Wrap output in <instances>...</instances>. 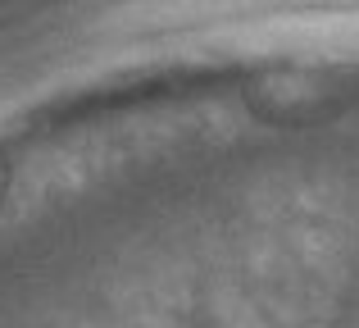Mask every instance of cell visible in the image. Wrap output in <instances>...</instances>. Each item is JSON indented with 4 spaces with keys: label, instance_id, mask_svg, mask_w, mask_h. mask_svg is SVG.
<instances>
[{
    "label": "cell",
    "instance_id": "obj_1",
    "mask_svg": "<svg viewBox=\"0 0 359 328\" xmlns=\"http://www.w3.org/2000/svg\"><path fill=\"white\" fill-rule=\"evenodd\" d=\"M5 187H9V173H5V164H0V196H5Z\"/></svg>",
    "mask_w": 359,
    "mask_h": 328
}]
</instances>
